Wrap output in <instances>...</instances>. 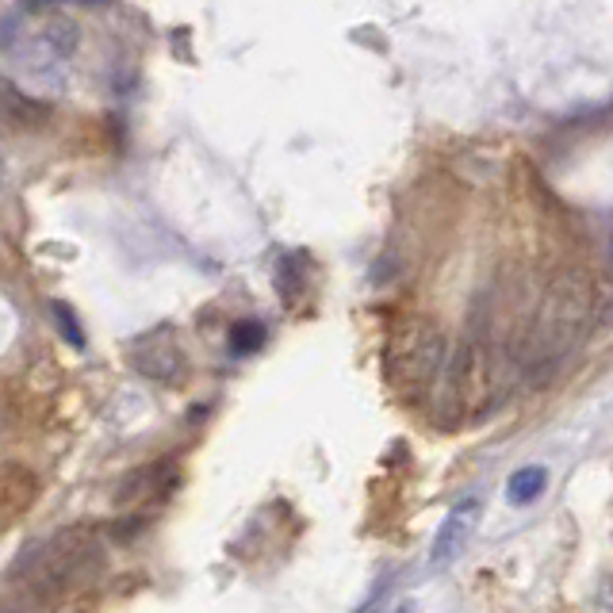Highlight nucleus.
Wrapping results in <instances>:
<instances>
[{"label":"nucleus","instance_id":"nucleus-1","mask_svg":"<svg viewBox=\"0 0 613 613\" xmlns=\"http://www.w3.org/2000/svg\"><path fill=\"white\" fill-rule=\"evenodd\" d=\"M97 564H100L97 537L85 529H62L58 537H50L47 545H39L35 572H39V579L47 583L50 590H70L82 579H89Z\"/></svg>","mask_w":613,"mask_h":613},{"label":"nucleus","instance_id":"nucleus-2","mask_svg":"<svg viewBox=\"0 0 613 613\" xmlns=\"http://www.w3.org/2000/svg\"><path fill=\"white\" fill-rule=\"evenodd\" d=\"M479 517H484V502L479 499H460L456 506L445 514V522L437 525V533H434V545H429L434 567H449L460 552L468 549L472 533L479 529Z\"/></svg>","mask_w":613,"mask_h":613},{"label":"nucleus","instance_id":"nucleus-3","mask_svg":"<svg viewBox=\"0 0 613 613\" xmlns=\"http://www.w3.org/2000/svg\"><path fill=\"white\" fill-rule=\"evenodd\" d=\"M135 368L142 372L146 379L177 384L188 368V356H185V349L170 338V330H162V334H153V338H142L135 346Z\"/></svg>","mask_w":613,"mask_h":613},{"label":"nucleus","instance_id":"nucleus-4","mask_svg":"<svg viewBox=\"0 0 613 613\" xmlns=\"http://www.w3.org/2000/svg\"><path fill=\"white\" fill-rule=\"evenodd\" d=\"M399 346V368L406 372V379H426L437 372V364H441V338L437 334H429V338H403L396 341Z\"/></svg>","mask_w":613,"mask_h":613},{"label":"nucleus","instance_id":"nucleus-5","mask_svg":"<svg viewBox=\"0 0 613 613\" xmlns=\"http://www.w3.org/2000/svg\"><path fill=\"white\" fill-rule=\"evenodd\" d=\"M545 487H549V468L529 464V468H517L514 476L506 479V499L514 502V506H529V502L541 499Z\"/></svg>","mask_w":613,"mask_h":613},{"label":"nucleus","instance_id":"nucleus-6","mask_svg":"<svg viewBox=\"0 0 613 613\" xmlns=\"http://www.w3.org/2000/svg\"><path fill=\"white\" fill-rule=\"evenodd\" d=\"M265 341H268L265 323H258V318H242V323L230 326V338H226V346H230V353H235V356H246V353H258Z\"/></svg>","mask_w":613,"mask_h":613},{"label":"nucleus","instance_id":"nucleus-7","mask_svg":"<svg viewBox=\"0 0 613 613\" xmlns=\"http://www.w3.org/2000/svg\"><path fill=\"white\" fill-rule=\"evenodd\" d=\"M303 258L299 253H284L280 258V265H276V284H280V296H284V303H291L296 299V288L303 284Z\"/></svg>","mask_w":613,"mask_h":613},{"label":"nucleus","instance_id":"nucleus-8","mask_svg":"<svg viewBox=\"0 0 613 613\" xmlns=\"http://www.w3.org/2000/svg\"><path fill=\"white\" fill-rule=\"evenodd\" d=\"M54 318H58V330H62V338L70 341L73 349H85V330L82 323H77V315H73L70 303H54Z\"/></svg>","mask_w":613,"mask_h":613},{"label":"nucleus","instance_id":"nucleus-9","mask_svg":"<svg viewBox=\"0 0 613 613\" xmlns=\"http://www.w3.org/2000/svg\"><path fill=\"white\" fill-rule=\"evenodd\" d=\"M384 598H388V587L379 583V587L372 590V602H364V605H361V613H379V605H384Z\"/></svg>","mask_w":613,"mask_h":613},{"label":"nucleus","instance_id":"nucleus-10","mask_svg":"<svg viewBox=\"0 0 613 613\" xmlns=\"http://www.w3.org/2000/svg\"><path fill=\"white\" fill-rule=\"evenodd\" d=\"M399 613H414V605H411V602H406V605H403V610H399Z\"/></svg>","mask_w":613,"mask_h":613},{"label":"nucleus","instance_id":"nucleus-11","mask_svg":"<svg viewBox=\"0 0 613 613\" xmlns=\"http://www.w3.org/2000/svg\"><path fill=\"white\" fill-rule=\"evenodd\" d=\"M85 4H104V0H85Z\"/></svg>","mask_w":613,"mask_h":613}]
</instances>
